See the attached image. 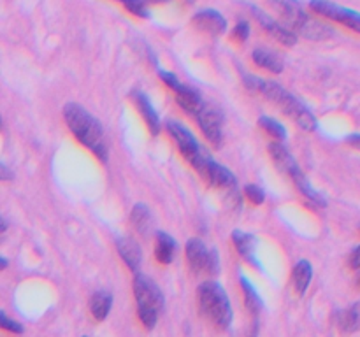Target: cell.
Listing matches in <instances>:
<instances>
[{"instance_id": "6da1fadb", "label": "cell", "mask_w": 360, "mask_h": 337, "mask_svg": "<svg viewBox=\"0 0 360 337\" xmlns=\"http://www.w3.org/2000/svg\"><path fill=\"white\" fill-rule=\"evenodd\" d=\"M245 84L250 90L255 91V93H260L264 95V97L269 98V100L273 102V104H276L285 114L290 116L301 128L308 130V132H313V130L316 128V118L313 116V112L309 111L299 98H295L294 95L288 93V91L285 90V88H281L278 83L260 79V77L255 76H246Z\"/></svg>"}, {"instance_id": "7a4b0ae2", "label": "cell", "mask_w": 360, "mask_h": 337, "mask_svg": "<svg viewBox=\"0 0 360 337\" xmlns=\"http://www.w3.org/2000/svg\"><path fill=\"white\" fill-rule=\"evenodd\" d=\"M63 118L70 132L76 136L83 146H86L91 153L102 161L108 160V146H105V136L101 123L90 114L79 104H67L63 107Z\"/></svg>"}, {"instance_id": "3957f363", "label": "cell", "mask_w": 360, "mask_h": 337, "mask_svg": "<svg viewBox=\"0 0 360 337\" xmlns=\"http://www.w3.org/2000/svg\"><path fill=\"white\" fill-rule=\"evenodd\" d=\"M200 312L218 329L227 330L232 323V304L227 291L217 281H204L197 288Z\"/></svg>"}, {"instance_id": "277c9868", "label": "cell", "mask_w": 360, "mask_h": 337, "mask_svg": "<svg viewBox=\"0 0 360 337\" xmlns=\"http://www.w3.org/2000/svg\"><path fill=\"white\" fill-rule=\"evenodd\" d=\"M134 295L137 302V315L146 329H153L164 309V295L160 288L144 274H136L134 277Z\"/></svg>"}, {"instance_id": "5b68a950", "label": "cell", "mask_w": 360, "mask_h": 337, "mask_svg": "<svg viewBox=\"0 0 360 337\" xmlns=\"http://www.w3.org/2000/svg\"><path fill=\"white\" fill-rule=\"evenodd\" d=\"M309 9L315 11L316 14H322L323 18L336 21V23L345 25L350 30L360 34V13L359 11L348 9V7L338 6V4L330 2V0H311L309 2Z\"/></svg>"}, {"instance_id": "8992f818", "label": "cell", "mask_w": 360, "mask_h": 337, "mask_svg": "<svg viewBox=\"0 0 360 337\" xmlns=\"http://www.w3.org/2000/svg\"><path fill=\"white\" fill-rule=\"evenodd\" d=\"M192 165L195 167V171L200 172L204 179H207V183H211L213 186H218V188L231 190L236 188V178L227 167L217 164L214 160H211L210 157H206V153L200 154L199 158L192 161Z\"/></svg>"}, {"instance_id": "52a82bcc", "label": "cell", "mask_w": 360, "mask_h": 337, "mask_svg": "<svg viewBox=\"0 0 360 337\" xmlns=\"http://www.w3.org/2000/svg\"><path fill=\"white\" fill-rule=\"evenodd\" d=\"M186 260L193 272H206L214 274L218 272V256L217 253L207 249L200 239L192 237L186 242Z\"/></svg>"}, {"instance_id": "ba28073f", "label": "cell", "mask_w": 360, "mask_h": 337, "mask_svg": "<svg viewBox=\"0 0 360 337\" xmlns=\"http://www.w3.org/2000/svg\"><path fill=\"white\" fill-rule=\"evenodd\" d=\"M160 77H162V81H164V83L167 84L172 91H174L176 98H178L179 105H181L183 109H186V111L192 112V114H197V112L202 109V105H204L202 98H200V95L197 93L193 88H190L188 84L181 83V81H179L174 74L165 72V70H162Z\"/></svg>"}, {"instance_id": "9c48e42d", "label": "cell", "mask_w": 360, "mask_h": 337, "mask_svg": "<svg viewBox=\"0 0 360 337\" xmlns=\"http://www.w3.org/2000/svg\"><path fill=\"white\" fill-rule=\"evenodd\" d=\"M167 132L171 133V137L174 139L176 146L179 147V151L188 158L190 164L202 154V150H200L199 143L195 140L193 133L190 132L188 128H185L181 123H176V121L167 123Z\"/></svg>"}, {"instance_id": "30bf717a", "label": "cell", "mask_w": 360, "mask_h": 337, "mask_svg": "<svg viewBox=\"0 0 360 337\" xmlns=\"http://www.w3.org/2000/svg\"><path fill=\"white\" fill-rule=\"evenodd\" d=\"M271 6L285 18L288 25L295 30L301 32V28L308 23L311 18L304 13V9L301 7V4L297 0H269Z\"/></svg>"}, {"instance_id": "8fae6325", "label": "cell", "mask_w": 360, "mask_h": 337, "mask_svg": "<svg viewBox=\"0 0 360 337\" xmlns=\"http://www.w3.org/2000/svg\"><path fill=\"white\" fill-rule=\"evenodd\" d=\"M197 121H199L200 130L206 136L207 140L213 144H220L221 140V116L213 107L204 104L202 109L195 114Z\"/></svg>"}, {"instance_id": "7c38bea8", "label": "cell", "mask_w": 360, "mask_h": 337, "mask_svg": "<svg viewBox=\"0 0 360 337\" xmlns=\"http://www.w3.org/2000/svg\"><path fill=\"white\" fill-rule=\"evenodd\" d=\"M252 11L255 13L257 20H259V23L262 25V28L266 32H269L271 35H273L276 41H280L281 44L285 46H294L295 41H297V37H295L294 32L290 30V28L283 27V25H280L278 21H274L273 18L267 16L266 13H262V11H259L257 7H252Z\"/></svg>"}, {"instance_id": "4fadbf2b", "label": "cell", "mask_w": 360, "mask_h": 337, "mask_svg": "<svg viewBox=\"0 0 360 337\" xmlns=\"http://www.w3.org/2000/svg\"><path fill=\"white\" fill-rule=\"evenodd\" d=\"M193 25L211 35H220L227 30V20L218 11L204 9L193 16Z\"/></svg>"}, {"instance_id": "5bb4252c", "label": "cell", "mask_w": 360, "mask_h": 337, "mask_svg": "<svg viewBox=\"0 0 360 337\" xmlns=\"http://www.w3.org/2000/svg\"><path fill=\"white\" fill-rule=\"evenodd\" d=\"M269 151H271V157H273V160L276 161L278 167H280L283 172H287L292 179H294L295 176L301 172L299 165L295 164V160L292 158V154L288 153L287 147H285L280 140H278V143L269 144Z\"/></svg>"}, {"instance_id": "9a60e30c", "label": "cell", "mask_w": 360, "mask_h": 337, "mask_svg": "<svg viewBox=\"0 0 360 337\" xmlns=\"http://www.w3.org/2000/svg\"><path fill=\"white\" fill-rule=\"evenodd\" d=\"M313 279V267L308 260H299L292 269V284L297 295H304Z\"/></svg>"}, {"instance_id": "2e32d148", "label": "cell", "mask_w": 360, "mask_h": 337, "mask_svg": "<svg viewBox=\"0 0 360 337\" xmlns=\"http://www.w3.org/2000/svg\"><path fill=\"white\" fill-rule=\"evenodd\" d=\"M134 100H136L139 112L143 114L150 132L153 133V136H157V133L160 132V119H158V114L157 111H155L153 105H151V102L148 100L146 95L141 93V91H136V93H134Z\"/></svg>"}, {"instance_id": "e0dca14e", "label": "cell", "mask_w": 360, "mask_h": 337, "mask_svg": "<svg viewBox=\"0 0 360 337\" xmlns=\"http://www.w3.org/2000/svg\"><path fill=\"white\" fill-rule=\"evenodd\" d=\"M116 248H118L120 256H122L123 262L127 263V267H129L130 270H137V267H139V263H141L139 244H137L134 239L123 237V239H118V242H116Z\"/></svg>"}, {"instance_id": "ac0fdd59", "label": "cell", "mask_w": 360, "mask_h": 337, "mask_svg": "<svg viewBox=\"0 0 360 337\" xmlns=\"http://www.w3.org/2000/svg\"><path fill=\"white\" fill-rule=\"evenodd\" d=\"M232 241H234L236 249L239 251V255L243 256L245 260H248L250 263H257L255 258V237L246 232L236 230L232 234Z\"/></svg>"}, {"instance_id": "d6986e66", "label": "cell", "mask_w": 360, "mask_h": 337, "mask_svg": "<svg viewBox=\"0 0 360 337\" xmlns=\"http://www.w3.org/2000/svg\"><path fill=\"white\" fill-rule=\"evenodd\" d=\"M176 253V242L174 239L171 237L165 232H157V248H155V255H157V260L164 265L171 263L174 260Z\"/></svg>"}, {"instance_id": "ffe728a7", "label": "cell", "mask_w": 360, "mask_h": 337, "mask_svg": "<svg viewBox=\"0 0 360 337\" xmlns=\"http://www.w3.org/2000/svg\"><path fill=\"white\" fill-rule=\"evenodd\" d=\"M112 305V295L109 291H97L90 298V311L97 322H104L108 318Z\"/></svg>"}, {"instance_id": "44dd1931", "label": "cell", "mask_w": 360, "mask_h": 337, "mask_svg": "<svg viewBox=\"0 0 360 337\" xmlns=\"http://www.w3.org/2000/svg\"><path fill=\"white\" fill-rule=\"evenodd\" d=\"M253 62L257 63L262 69L271 70L274 74H280L283 70V62H281L280 56L273 51H267V49H255L253 51Z\"/></svg>"}, {"instance_id": "7402d4cb", "label": "cell", "mask_w": 360, "mask_h": 337, "mask_svg": "<svg viewBox=\"0 0 360 337\" xmlns=\"http://www.w3.org/2000/svg\"><path fill=\"white\" fill-rule=\"evenodd\" d=\"M338 325L345 333H354L360 330V302L354 304L352 308L345 309L340 315Z\"/></svg>"}, {"instance_id": "603a6c76", "label": "cell", "mask_w": 360, "mask_h": 337, "mask_svg": "<svg viewBox=\"0 0 360 337\" xmlns=\"http://www.w3.org/2000/svg\"><path fill=\"white\" fill-rule=\"evenodd\" d=\"M241 288H243V293H245V304L248 308V311L252 315H259L260 309H262V300H260L259 293H257L255 288L250 284V281L246 279L245 276H241Z\"/></svg>"}, {"instance_id": "cb8c5ba5", "label": "cell", "mask_w": 360, "mask_h": 337, "mask_svg": "<svg viewBox=\"0 0 360 337\" xmlns=\"http://www.w3.org/2000/svg\"><path fill=\"white\" fill-rule=\"evenodd\" d=\"M301 34L306 39H311V41H323V39H329L333 35L330 28L327 25L319 23L315 20H309L304 27L301 28Z\"/></svg>"}, {"instance_id": "d4e9b609", "label": "cell", "mask_w": 360, "mask_h": 337, "mask_svg": "<svg viewBox=\"0 0 360 337\" xmlns=\"http://www.w3.org/2000/svg\"><path fill=\"white\" fill-rule=\"evenodd\" d=\"M130 221H132L134 228H136L137 232L144 234V232L148 230V227H150L151 221L150 209H148L144 204H136L132 209V214H130Z\"/></svg>"}, {"instance_id": "484cf974", "label": "cell", "mask_w": 360, "mask_h": 337, "mask_svg": "<svg viewBox=\"0 0 360 337\" xmlns=\"http://www.w3.org/2000/svg\"><path fill=\"white\" fill-rule=\"evenodd\" d=\"M259 126L264 130V132L269 133L273 139L280 140V143H283V140L287 139V130H285V126L281 125V123H278L276 119L262 116V118L259 119Z\"/></svg>"}, {"instance_id": "4316f807", "label": "cell", "mask_w": 360, "mask_h": 337, "mask_svg": "<svg viewBox=\"0 0 360 337\" xmlns=\"http://www.w3.org/2000/svg\"><path fill=\"white\" fill-rule=\"evenodd\" d=\"M118 2H122L130 13L139 18H148V14H150V11H148V0H118Z\"/></svg>"}, {"instance_id": "83f0119b", "label": "cell", "mask_w": 360, "mask_h": 337, "mask_svg": "<svg viewBox=\"0 0 360 337\" xmlns=\"http://www.w3.org/2000/svg\"><path fill=\"white\" fill-rule=\"evenodd\" d=\"M0 326L11 333H23V326H21V323L16 322V319L7 318V315L4 311L0 312Z\"/></svg>"}, {"instance_id": "f1b7e54d", "label": "cell", "mask_w": 360, "mask_h": 337, "mask_svg": "<svg viewBox=\"0 0 360 337\" xmlns=\"http://www.w3.org/2000/svg\"><path fill=\"white\" fill-rule=\"evenodd\" d=\"M245 195L248 197V200L252 204H262L264 199H266L264 192L257 185H248V186H246V188H245Z\"/></svg>"}, {"instance_id": "f546056e", "label": "cell", "mask_w": 360, "mask_h": 337, "mask_svg": "<svg viewBox=\"0 0 360 337\" xmlns=\"http://www.w3.org/2000/svg\"><path fill=\"white\" fill-rule=\"evenodd\" d=\"M250 35V25L246 21H239L234 27V37L238 39L239 42H245Z\"/></svg>"}, {"instance_id": "4dcf8cb0", "label": "cell", "mask_w": 360, "mask_h": 337, "mask_svg": "<svg viewBox=\"0 0 360 337\" xmlns=\"http://www.w3.org/2000/svg\"><path fill=\"white\" fill-rule=\"evenodd\" d=\"M350 265L354 267V269H360V246H357V248L354 249V253H352Z\"/></svg>"}, {"instance_id": "1f68e13d", "label": "cell", "mask_w": 360, "mask_h": 337, "mask_svg": "<svg viewBox=\"0 0 360 337\" xmlns=\"http://www.w3.org/2000/svg\"><path fill=\"white\" fill-rule=\"evenodd\" d=\"M348 140H350V144H354V146L360 147V136H352Z\"/></svg>"}, {"instance_id": "d6a6232c", "label": "cell", "mask_w": 360, "mask_h": 337, "mask_svg": "<svg viewBox=\"0 0 360 337\" xmlns=\"http://www.w3.org/2000/svg\"><path fill=\"white\" fill-rule=\"evenodd\" d=\"M0 265H2V269H6V265H7V260L4 258V256H2V258H0Z\"/></svg>"}, {"instance_id": "836d02e7", "label": "cell", "mask_w": 360, "mask_h": 337, "mask_svg": "<svg viewBox=\"0 0 360 337\" xmlns=\"http://www.w3.org/2000/svg\"><path fill=\"white\" fill-rule=\"evenodd\" d=\"M83 337H86V336H83Z\"/></svg>"}]
</instances>
